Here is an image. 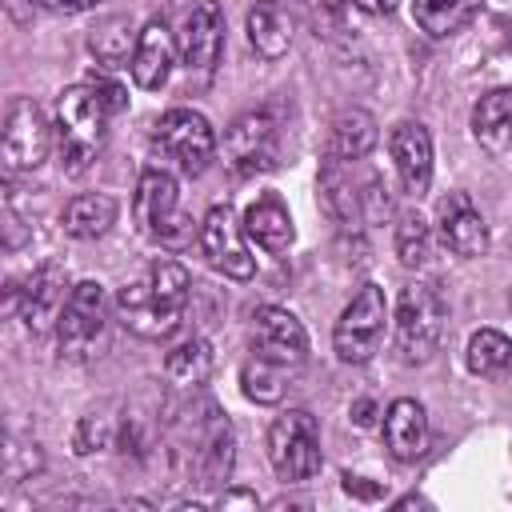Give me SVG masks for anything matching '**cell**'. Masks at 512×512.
Listing matches in <instances>:
<instances>
[{
	"label": "cell",
	"mask_w": 512,
	"mask_h": 512,
	"mask_svg": "<svg viewBox=\"0 0 512 512\" xmlns=\"http://www.w3.org/2000/svg\"><path fill=\"white\" fill-rule=\"evenodd\" d=\"M360 160H328L320 168L316 192H320V208L340 224V228H356L364 220H380L392 212L388 188L376 172H356Z\"/></svg>",
	"instance_id": "cell-4"
},
{
	"label": "cell",
	"mask_w": 512,
	"mask_h": 512,
	"mask_svg": "<svg viewBox=\"0 0 512 512\" xmlns=\"http://www.w3.org/2000/svg\"><path fill=\"white\" fill-rule=\"evenodd\" d=\"M444 336V300L432 284H408L396 300V352L404 364H424Z\"/></svg>",
	"instance_id": "cell-8"
},
{
	"label": "cell",
	"mask_w": 512,
	"mask_h": 512,
	"mask_svg": "<svg viewBox=\"0 0 512 512\" xmlns=\"http://www.w3.org/2000/svg\"><path fill=\"white\" fill-rule=\"evenodd\" d=\"M88 80L100 88V96H104V100H108L116 112H124V108H128V92H124L116 80H108V76H88Z\"/></svg>",
	"instance_id": "cell-33"
},
{
	"label": "cell",
	"mask_w": 512,
	"mask_h": 512,
	"mask_svg": "<svg viewBox=\"0 0 512 512\" xmlns=\"http://www.w3.org/2000/svg\"><path fill=\"white\" fill-rule=\"evenodd\" d=\"M384 320H388V300L380 284H364L348 308L340 312L332 328V348L344 364H368L384 340Z\"/></svg>",
	"instance_id": "cell-9"
},
{
	"label": "cell",
	"mask_w": 512,
	"mask_h": 512,
	"mask_svg": "<svg viewBox=\"0 0 512 512\" xmlns=\"http://www.w3.org/2000/svg\"><path fill=\"white\" fill-rule=\"evenodd\" d=\"M244 232H248V240H256L264 252H288V244H292V216H288V208H284V200L276 196V192H264V196H256L252 204H248V212H244Z\"/></svg>",
	"instance_id": "cell-23"
},
{
	"label": "cell",
	"mask_w": 512,
	"mask_h": 512,
	"mask_svg": "<svg viewBox=\"0 0 512 512\" xmlns=\"http://www.w3.org/2000/svg\"><path fill=\"white\" fill-rule=\"evenodd\" d=\"M108 340V292L96 280H80L56 320V344L64 360H92Z\"/></svg>",
	"instance_id": "cell-6"
},
{
	"label": "cell",
	"mask_w": 512,
	"mask_h": 512,
	"mask_svg": "<svg viewBox=\"0 0 512 512\" xmlns=\"http://www.w3.org/2000/svg\"><path fill=\"white\" fill-rule=\"evenodd\" d=\"M244 220H236L232 204H212L208 216L200 220V252L208 256V264L232 280H248L256 272V260L244 244Z\"/></svg>",
	"instance_id": "cell-14"
},
{
	"label": "cell",
	"mask_w": 512,
	"mask_h": 512,
	"mask_svg": "<svg viewBox=\"0 0 512 512\" xmlns=\"http://www.w3.org/2000/svg\"><path fill=\"white\" fill-rule=\"evenodd\" d=\"M52 132L56 124H48L44 108L32 96H12L4 108V168L12 176L40 168L52 152Z\"/></svg>",
	"instance_id": "cell-10"
},
{
	"label": "cell",
	"mask_w": 512,
	"mask_h": 512,
	"mask_svg": "<svg viewBox=\"0 0 512 512\" xmlns=\"http://www.w3.org/2000/svg\"><path fill=\"white\" fill-rule=\"evenodd\" d=\"M244 28H248V44L264 60H280L288 52V44H292V24H288V16H284V8L276 0H256L248 8Z\"/></svg>",
	"instance_id": "cell-25"
},
{
	"label": "cell",
	"mask_w": 512,
	"mask_h": 512,
	"mask_svg": "<svg viewBox=\"0 0 512 512\" xmlns=\"http://www.w3.org/2000/svg\"><path fill=\"white\" fill-rule=\"evenodd\" d=\"M104 444H108V420L104 416H84L80 428H76V452L88 456V452H96Z\"/></svg>",
	"instance_id": "cell-32"
},
{
	"label": "cell",
	"mask_w": 512,
	"mask_h": 512,
	"mask_svg": "<svg viewBox=\"0 0 512 512\" xmlns=\"http://www.w3.org/2000/svg\"><path fill=\"white\" fill-rule=\"evenodd\" d=\"M176 48H180V44H176L168 20H164V16L148 20V24L140 28L136 48H132V60H128L136 88H144V92L164 88L168 76H172V64H176Z\"/></svg>",
	"instance_id": "cell-19"
},
{
	"label": "cell",
	"mask_w": 512,
	"mask_h": 512,
	"mask_svg": "<svg viewBox=\"0 0 512 512\" xmlns=\"http://www.w3.org/2000/svg\"><path fill=\"white\" fill-rule=\"evenodd\" d=\"M168 452L176 472L196 484V488H220L232 476V460H236V432L232 420L224 416V408L208 396L188 400L172 424H168Z\"/></svg>",
	"instance_id": "cell-1"
},
{
	"label": "cell",
	"mask_w": 512,
	"mask_h": 512,
	"mask_svg": "<svg viewBox=\"0 0 512 512\" xmlns=\"http://www.w3.org/2000/svg\"><path fill=\"white\" fill-rule=\"evenodd\" d=\"M436 232H440L444 248L464 256V260L488 252V224H484V216L468 192H448L436 204Z\"/></svg>",
	"instance_id": "cell-18"
},
{
	"label": "cell",
	"mask_w": 512,
	"mask_h": 512,
	"mask_svg": "<svg viewBox=\"0 0 512 512\" xmlns=\"http://www.w3.org/2000/svg\"><path fill=\"white\" fill-rule=\"evenodd\" d=\"M468 372L476 376H504L512 372V336L500 328H480L468 340Z\"/></svg>",
	"instance_id": "cell-28"
},
{
	"label": "cell",
	"mask_w": 512,
	"mask_h": 512,
	"mask_svg": "<svg viewBox=\"0 0 512 512\" xmlns=\"http://www.w3.org/2000/svg\"><path fill=\"white\" fill-rule=\"evenodd\" d=\"M412 20L420 24V32L440 40V36H452L464 28L468 4L464 0H412Z\"/></svg>",
	"instance_id": "cell-30"
},
{
	"label": "cell",
	"mask_w": 512,
	"mask_h": 512,
	"mask_svg": "<svg viewBox=\"0 0 512 512\" xmlns=\"http://www.w3.org/2000/svg\"><path fill=\"white\" fill-rule=\"evenodd\" d=\"M112 116H120V112L100 96V88L92 80L60 92V100H56V152H60V168L68 176H80L92 168V160L104 148Z\"/></svg>",
	"instance_id": "cell-3"
},
{
	"label": "cell",
	"mask_w": 512,
	"mask_h": 512,
	"mask_svg": "<svg viewBox=\"0 0 512 512\" xmlns=\"http://www.w3.org/2000/svg\"><path fill=\"white\" fill-rule=\"evenodd\" d=\"M292 372H296V368H288V364H276V360H268V356H252V360L240 368V388H244V396L256 400V404H280L284 392H288V376H292Z\"/></svg>",
	"instance_id": "cell-27"
},
{
	"label": "cell",
	"mask_w": 512,
	"mask_h": 512,
	"mask_svg": "<svg viewBox=\"0 0 512 512\" xmlns=\"http://www.w3.org/2000/svg\"><path fill=\"white\" fill-rule=\"evenodd\" d=\"M192 296V276L180 260L156 256L148 272L116 292V316L120 324L140 340H164L176 332L184 308Z\"/></svg>",
	"instance_id": "cell-2"
},
{
	"label": "cell",
	"mask_w": 512,
	"mask_h": 512,
	"mask_svg": "<svg viewBox=\"0 0 512 512\" xmlns=\"http://www.w3.org/2000/svg\"><path fill=\"white\" fill-rule=\"evenodd\" d=\"M40 4L52 8V12H68V16H72V12H88V8H96L100 0H40Z\"/></svg>",
	"instance_id": "cell-34"
},
{
	"label": "cell",
	"mask_w": 512,
	"mask_h": 512,
	"mask_svg": "<svg viewBox=\"0 0 512 512\" xmlns=\"http://www.w3.org/2000/svg\"><path fill=\"white\" fill-rule=\"evenodd\" d=\"M132 216L140 224V232L160 244V248H184L192 244V236H200V224H192V216L180 212V188L176 176L168 168L148 164L136 180V196H132Z\"/></svg>",
	"instance_id": "cell-5"
},
{
	"label": "cell",
	"mask_w": 512,
	"mask_h": 512,
	"mask_svg": "<svg viewBox=\"0 0 512 512\" xmlns=\"http://www.w3.org/2000/svg\"><path fill=\"white\" fill-rule=\"evenodd\" d=\"M68 268L60 264V260H44L28 280H24V288H16V284H8V308L24 320V328L28 332H48V328H56V320H60V312H64V304H68Z\"/></svg>",
	"instance_id": "cell-12"
},
{
	"label": "cell",
	"mask_w": 512,
	"mask_h": 512,
	"mask_svg": "<svg viewBox=\"0 0 512 512\" xmlns=\"http://www.w3.org/2000/svg\"><path fill=\"white\" fill-rule=\"evenodd\" d=\"M388 152H392L400 188L412 200H420L432 184V136H428V128L420 120H400L388 132Z\"/></svg>",
	"instance_id": "cell-17"
},
{
	"label": "cell",
	"mask_w": 512,
	"mask_h": 512,
	"mask_svg": "<svg viewBox=\"0 0 512 512\" xmlns=\"http://www.w3.org/2000/svg\"><path fill=\"white\" fill-rule=\"evenodd\" d=\"M344 492H352V496H360V500H376V496H380V488L364 484L360 476H344Z\"/></svg>",
	"instance_id": "cell-35"
},
{
	"label": "cell",
	"mask_w": 512,
	"mask_h": 512,
	"mask_svg": "<svg viewBox=\"0 0 512 512\" xmlns=\"http://www.w3.org/2000/svg\"><path fill=\"white\" fill-rule=\"evenodd\" d=\"M152 144L168 160H176V168L184 176H200L216 156V132L192 108H168L152 128Z\"/></svg>",
	"instance_id": "cell-11"
},
{
	"label": "cell",
	"mask_w": 512,
	"mask_h": 512,
	"mask_svg": "<svg viewBox=\"0 0 512 512\" xmlns=\"http://www.w3.org/2000/svg\"><path fill=\"white\" fill-rule=\"evenodd\" d=\"M396 256L404 268H428L432 264V228L420 212H404L396 220Z\"/></svg>",
	"instance_id": "cell-29"
},
{
	"label": "cell",
	"mask_w": 512,
	"mask_h": 512,
	"mask_svg": "<svg viewBox=\"0 0 512 512\" xmlns=\"http://www.w3.org/2000/svg\"><path fill=\"white\" fill-rule=\"evenodd\" d=\"M116 200L104 196V192H84V196H72L60 212V228L72 236V240H96L104 236L112 224H116Z\"/></svg>",
	"instance_id": "cell-24"
},
{
	"label": "cell",
	"mask_w": 512,
	"mask_h": 512,
	"mask_svg": "<svg viewBox=\"0 0 512 512\" xmlns=\"http://www.w3.org/2000/svg\"><path fill=\"white\" fill-rule=\"evenodd\" d=\"M360 12H368V16H388V12H396V4L400 0H352Z\"/></svg>",
	"instance_id": "cell-36"
},
{
	"label": "cell",
	"mask_w": 512,
	"mask_h": 512,
	"mask_svg": "<svg viewBox=\"0 0 512 512\" xmlns=\"http://www.w3.org/2000/svg\"><path fill=\"white\" fill-rule=\"evenodd\" d=\"M380 140V128H376V116L364 112V108H344L336 112V120L328 124V144H324V156L328 160H364Z\"/></svg>",
	"instance_id": "cell-21"
},
{
	"label": "cell",
	"mask_w": 512,
	"mask_h": 512,
	"mask_svg": "<svg viewBox=\"0 0 512 512\" xmlns=\"http://www.w3.org/2000/svg\"><path fill=\"white\" fill-rule=\"evenodd\" d=\"M236 504L256 508V496H252V492H224V496H220V508H236Z\"/></svg>",
	"instance_id": "cell-38"
},
{
	"label": "cell",
	"mask_w": 512,
	"mask_h": 512,
	"mask_svg": "<svg viewBox=\"0 0 512 512\" xmlns=\"http://www.w3.org/2000/svg\"><path fill=\"white\" fill-rule=\"evenodd\" d=\"M164 376L176 384V388H200L208 376H212V348H208V340H200V336H188V340H180L168 356H164Z\"/></svg>",
	"instance_id": "cell-26"
},
{
	"label": "cell",
	"mask_w": 512,
	"mask_h": 512,
	"mask_svg": "<svg viewBox=\"0 0 512 512\" xmlns=\"http://www.w3.org/2000/svg\"><path fill=\"white\" fill-rule=\"evenodd\" d=\"M180 60L188 72L208 76L224 52V8L220 0H192L180 24Z\"/></svg>",
	"instance_id": "cell-15"
},
{
	"label": "cell",
	"mask_w": 512,
	"mask_h": 512,
	"mask_svg": "<svg viewBox=\"0 0 512 512\" xmlns=\"http://www.w3.org/2000/svg\"><path fill=\"white\" fill-rule=\"evenodd\" d=\"M352 420H356L360 428H368V424L376 420V404H372V400H356V404H352Z\"/></svg>",
	"instance_id": "cell-37"
},
{
	"label": "cell",
	"mask_w": 512,
	"mask_h": 512,
	"mask_svg": "<svg viewBox=\"0 0 512 512\" xmlns=\"http://www.w3.org/2000/svg\"><path fill=\"white\" fill-rule=\"evenodd\" d=\"M268 460L272 472L284 484H304L320 472L324 456H320V428L312 420V412L304 408H288L284 416L272 420L268 428Z\"/></svg>",
	"instance_id": "cell-7"
},
{
	"label": "cell",
	"mask_w": 512,
	"mask_h": 512,
	"mask_svg": "<svg viewBox=\"0 0 512 512\" xmlns=\"http://www.w3.org/2000/svg\"><path fill=\"white\" fill-rule=\"evenodd\" d=\"M472 136L484 152L504 156L512 148V88H492L472 108Z\"/></svg>",
	"instance_id": "cell-22"
},
{
	"label": "cell",
	"mask_w": 512,
	"mask_h": 512,
	"mask_svg": "<svg viewBox=\"0 0 512 512\" xmlns=\"http://www.w3.org/2000/svg\"><path fill=\"white\" fill-rule=\"evenodd\" d=\"M252 352L256 356H268L276 364L300 368L308 360V332H304V324L288 308L264 304L252 316Z\"/></svg>",
	"instance_id": "cell-16"
},
{
	"label": "cell",
	"mask_w": 512,
	"mask_h": 512,
	"mask_svg": "<svg viewBox=\"0 0 512 512\" xmlns=\"http://www.w3.org/2000/svg\"><path fill=\"white\" fill-rule=\"evenodd\" d=\"M136 36H140V32H132L124 16H112V20H104L100 28H92L88 48L96 52V60H104V64H120V60H132L128 48H136Z\"/></svg>",
	"instance_id": "cell-31"
},
{
	"label": "cell",
	"mask_w": 512,
	"mask_h": 512,
	"mask_svg": "<svg viewBox=\"0 0 512 512\" xmlns=\"http://www.w3.org/2000/svg\"><path fill=\"white\" fill-rule=\"evenodd\" d=\"M276 156H280V128H276V116L268 108L244 112L228 124L224 160L232 164V172H240V176L268 172L276 164Z\"/></svg>",
	"instance_id": "cell-13"
},
{
	"label": "cell",
	"mask_w": 512,
	"mask_h": 512,
	"mask_svg": "<svg viewBox=\"0 0 512 512\" xmlns=\"http://www.w3.org/2000/svg\"><path fill=\"white\" fill-rule=\"evenodd\" d=\"M380 432H384L388 456L400 460V464L420 460V456L428 452V436H432V432H428V412H424V404L412 400V396H400V400H392V404L384 408Z\"/></svg>",
	"instance_id": "cell-20"
}]
</instances>
